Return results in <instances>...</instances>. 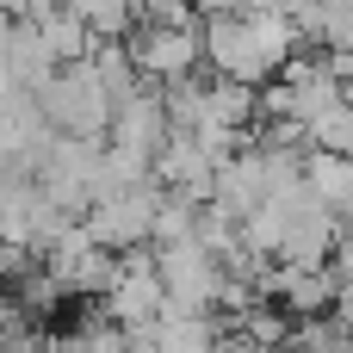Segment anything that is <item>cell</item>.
<instances>
[{"mask_svg": "<svg viewBox=\"0 0 353 353\" xmlns=\"http://www.w3.org/2000/svg\"><path fill=\"white\" fill-rule=\"evenodd\" d=\"M99 310L124 329V335H143L161 310H168V279H161V254H124L118 261V279L105 285V298H99Z\"/></svg>", "mask_w": 353, "mask_h": 353, "instance_id": "obj_2", "label": "cell"}, {"mask_svg": "<svg viewBox=\"0 0 353 353\" xmlns=\"http://www.w3.org/2000/svg\"><path fill=\"white\" fill-rule=\"evenodd\" d=\"M205 25V62L223 74V81H242V87H261V81H279L285 62L298 56V37L304 25L298 19H279V12H223V19H199Z\"/></svg>", "mask_w": 353, "mask_h": 353, "instance_id": "obj_1", "label": "cell"}]
</instances>
